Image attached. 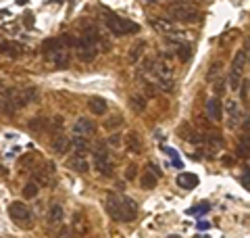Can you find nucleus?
I'll return each instance as SVG.
<instances>
[{
	"label": "nucleus",
	"mask_w": 250,
	"mask_h": 238,
	"mask_svg": "<svg viewBox=\"0 0 250 238\" xmlns=\"http://www.w3.org/2000/svg\"><path fill=\"white\" fill-rule=\"evenodd\" d=\"M106 213L117 221H131L138 215V205L134 198L111 192L106 196Z\"/></svg>",
	"instance_id": "nucleus-1"
},
{
	"label": "nucleus",
	"mask_w": 250,
	"mask_h": 238,
	"mask_svg": "<svg viewBox=\"0 0 250 238\" xmlns=\"http://www.w3.org/2000/svg\"><path fill=\"white\" fill-rule=\"evenodd\" d=\"M103 40V36H100V31L94 27V25H88L83 29L82 38L75 42V48H77V57H80L82 61H94L98 54V42Z\"/></svg>",
	"instance_id": "nucleus-2"
},
{
	"label": "nucleus",
	"mask_w": 250,
	"mask_h": 238,
	"mask_svg": "<svg viewBox=\"0 0 250 238\" xmlns=\"http://www.w3.org/2000/svg\"><path fill=\"white\" fill-rule=\"evenodd\" d=\"M103 21H104V27L111 31L115 36H127V34H136L140 29L134 21L125 19V17H119L111 11H103Z\"/></svg>",
	"instance_id": "nucleus-3"
},
{
	"label": "nucleus",
	"mask_w": 250,
	"mask_h": 238,
	"mask_svg": "<svg viewBox=\"0 0 250 238\" xmlns=\"http://www.w3.org/2000/svg\"><path fill=\"white\" fill-rule=\"evenodd\" d=\"M92 157H94L92 159L94 169H96L100 176L111 178L115 173V165H113V159H111V153H108L106 142H98V144H94V155Z\"/></svg>",
	"instance_id": "nucleus-4"
},
{
	"label": "nucleus",
	"mask_w": 250,
	"mask_h": 238,
	"mask_svg": "<svg viewBox=\"0 0 250 238\" xmlns=\"http://www.w3.org/2000/svg\"><path fill=\"white\" fill-rule=\"evenodd\" d=\"M44 50L48 52V57L54 61V65L67 67L69 65V48L65 44V40H48L44 44Z\"/></svg>",
	"instance_id": "nucleus-5"
},
{
	"label": "nucleus",
	"mask_w": 250,
	"mask_h": 238,
	"mask_svg": "<svg viewBox=\"0 0 250 238\" xmlns=\"http://www.w3.org/2000/svg\"><path fill=\"white\" fill-rule=\"evenodd\" d=\"M169 13H171V17L179 23H190L198 17V9H196V4H192V2H171Z\"/></svg>",
	"instance_id": "nucleus-6"
},
{
	"label": "nucleus",
	"mask_w": 250,
	"mask_h": 238,
	"mask_svg": "<svg viewBox=\"0 0 250 238\" xmlns=\"http://www.w3.org/2000/svg\"><path fill=\"white\" fill-rule=\"evenodd\" d=\"M9 215L15 224H19L21 228H31V221H34V215H31V209L25 203L15 201L9 205Z\"/></svg>",
	"instance_id": "nucleus-7"
},
{
	"label": "nucleus",
	"mask_w": 250,
	"mask_h": 238,
	"mask_svg": "<svg viewBox=\"0 0 250 238\" xmlns=\"http://www.w3.org/2000/svg\"><path fill=\"white\" fill-rule=\"evenodd\" d=\"M246 48L244 50H238L236 52V57H233V61H231V69H229V88L231 90H238L240 88V79H242V71H244V67H246V61H248V57H246Z\"/></svg>",
	"instance_id": "nucleus-8"
},
{
	"label": "nucleus",
	"mask_w": 250,
	"mask_h": 238,
	"mask_svg": "<svg viewBox=\"0 0 250 238\" xmlns=\"http://www.w3.org/2000/svg\"><path fill=\"white\" fill-rule=\"evenodd\" d=\"M96 132V125L92 123V119L88 117H80L73 123V136H82V138H92Z\"/></svg>",
	"instance_id": "nucleus-9"
},
{
	"label": "nucleus",
	"mask_w": 250,
	"mask_h": 238,
	"mask_svg": "<svg viewBox=\"0 0 250 238\" xmlns=\"http://www.w3.org/2000/svg\"><path fill=\"white\" fill-rule=\"evenodd\" d=\"M225 113H228V128L233 130L240 123V119H242V111L238 107V102L236 100H229L228 105H225Z\"/></svg>",
	"instance_id": "nucleus-10"
},
{
	"label": "nucleus",
	"mask_w": 250,
	"mask_h": 238,
	"mask_svg": "<svg viewBox=\"0 0 250 238\" xmlns=\"http://www.w3.org/2000/svg\"><path fill=\"white\" fill-rule=\"evenodd\" d=\"M34 176H36V184L52 186V182H54V165L52 163H46V169H38Z\"/></svg>",
	"instance_id": "nucleus-11"
},
{
	"label": "nucleus",
	"mask_w": 250,
	"mask_h": 238,
	"mask_svg": "<svg viewBox=\"0 0 250 238\" xmlns=\"http://www.w3.org/2000/svg\"><path fill=\"white\" fill-rule=\"evenodd\" d=\"M152 25L154 29H159L161 34H165V36H175L179 27H177V23L175 21H169V19H152Z\"/></svg>",
	"instance_id": "nucleus-12"
},
{
	"label": "nucleus",
	"mask_w": 250,
	"mask_h": 238,
	"mask_svg": "<svg viewBox=\"0 0 250 238\" xmlns=\"http://www.w3.org/2000/svg\"><path fill=\"white\" fill-rule=\"evenodd\" d=\"M67 167L73 169L75 173H88L90 171V163H88V159H85L83 155H73L67 161Z\"/></svg>",
	"instance_id": "nucleus-13"
},
{
	"label": "nucleus",
	"mask_w": 250,
	"mask_h": 238,
	"mask_svg": "<svg viewBox=\"0 0 250 238\" xmlns=\"http://www.w3.org/2000/svg\"><path fill=\"white\" fill-rule=\"evenodd\" d=\"M123 140H125V146H127L134 155H140V153L144 150V142H142V138H140L138 132H129Z\"/></svg>",
	"instance_id": "nucleus-14"
},
{
	"label": "nucleus",
	"mask_w": 250,
	"mask_h": 238,
	"mask_svg": "<svg viewBox=\"0 0 250 238\" xmlns=\"http://www.w3.org/2000/svg\"><path fill=\"white\" fill-rule=\"evenodd\" d=\"M207 115H208V119H213V121H221V117H223L221 100H219V98H210L207 102Z\"/></svg>",
	"instance_id": "nucleus-15"
},
{
	"label": "nucleus",
	"mask_w": 250,
	"mask_h": 238,
	"mask_svg": "<svg viewBox=\"0 0 250 238\" xmlns=\"http://www.w3.org/2000/svg\"><path fill=\"white\" fill-rule=\"evenodd\" d=\"M88 109L92 111V115H104L108 111V102L104 98H100V96H92L88 100Z\"/></svg>",
	"instance_id": "nucleus-16"
},
{
	"label": "nucleus",
	"mask_w": 250,
	"mask_h": 238,
	"mask_svg": "<svg viewBox=\"0 0 250 238\" xmlns=\"http://www.w3.org/2000/svg\"><path fill=\"white\" fill-rule=\"evenodd\" d=\"M146 105H148V100H146V96H142V92H134L129 96V107L134 109V113H144Z\"/></svg>",
	"instance_id": "nucleus-17"
},
{
	"label": "nucleus",
	"mask_w": 250,
	"mask_h": 238,
	"mask_svg": "<svg viewBox=\"0 0 250 238\" xmlns=\"http://www.w3.org/2000/svg\"><path fill=\"white\" fill-rule=\"evenodd\" d=\"M196 184H198V178L194 176V173H179V176H177V186H179V188L192 190Z\"/></svg>",
	"instance_id": "nucleus-18"
},
{
	"label": "nucleus",
	"mask_w": 250,
	"mask_h": 238,
	"mask_svg": "<svg viewBox=\"0 0 250 238\" xmlns=\"http://www.w3.org/2000/svg\"><path fill=\"white\" fill-rule=\"evenodd\" d=\"M144 48H146V42H144V40H138V42L129 48V54H127V57H129V63H138L140 57H142Z\"/></svg>",
	"instance_id": "nucleus-19"
},
{
	"label": "nucleus",
	"mask_w": 250,
	"mask_h": 238,
	"mask_svg": "<svg viewBox=\"0 0 250 238\" xmlns=\"http://www.w3.org/2000/svg\"><path fill=\"white\" fill-rule=\"evenodd\" d=\"M175 54L179 57V61H182V63L190 61V57H192V46L188 44V42H177V46H175Z\"/></svg>",
	"instance_id": "nucleus-20"
},
{
	"label": "nucleus",
	"mask_w": 250,
	"mask_h": 238,
	"mask_svg": "<svg viewBox=\"0 0 250 238\" xmlns=\"http://www.w3.org/2000/svg\"><path fill=\"white\" fill-rule=\"evenodd\" d=\"M61 219H62V207L59 203L50 205V209H48V224L57 226V224H61Z\"/></svg>",
	"instance_id": "nucleus-21"
},
{
	"label": "nucleus",
	"mask_w": 250,
	"mask_h": 238,
	"mask_svg": "<svg viewBox=\"0 0 250 238\" xmlns=\"http://www.w3.org/2000/svg\"><path fill=\"white\" fill-rule=\"evenodd\" d=\"M52 150L59 153V155H65L69 150V140L65 136H54L52 138Z\"/></svg>",
	"instance_id": "nucleus-22"
},
{
	"label": "nucleus",
	"mask_w": 250,
	"mask_h": 238,
	"mask_svg": "<svg viewBox=\"0 0 250 238\" xmlns=\"http://www.w3.org/2000/svg\"><path fill=\"white\" fill-rule=\"evenodd\" d=\"M221 69H223V65L221 63H213V65H210V69H208V73H207V79L210 84H215V82H219V79H221Z\"/></svg>",
	"instance_id": "nucleus-23"
},
{
	"label": "nucleus",
	"mask_w": 250,
	"mask_h": 238,
	"mask_svg": "<svg viewBox=\"0 0 250 238\" xmlns=\"http://www.w3.org/2000/svg\"><path fill=\"white\" fill-rule=\"evenodd\" d=\"M73 146H75V150H77V155H83L85 150L92 148L90 140H88V138H82V136H73Z\"/></svg>",
	"instance_id": "nucleus-24"
},
{
	"label": "nucleus",
	"mask_w": 250,
	"mask_h": 238,
	"mask_svg": "<svg viewBox=\"0 0 250 238\" xmlns=\"http://www.w3.org/2000/svg\"><path fill=\"white\" fill-rule=\"evenodd\" d=\"M156 182H159V178H156L152 171H144V173H142V188L150 190V188L156 186Z\"/></svg>",
	"instance_id": "nucleus-25"
},
{
	"label": "nucleus",
	"mask_w": 250,
	"mask_h": 238,
	"mask_svg": "<svg viewBox=\"0 0 250 238\" xmlns=\"http://www.w3.org/2000/svg\"><path fill=\"white\" fill-rule=\"evenodd\" d=\"M73 230L77 234H85V232H88V226H85V219H83L82 213H77V215L73 217Z\"/></svg>",
	"instance_id": "nucleus-26"
},
{
	"label": "nucleus",
	"mask_w": 250,
	"mask_h": 238,
	"mask_svg": "<svg viewBox=\"0 0 250 238\" xmlns=\"http://www.w3.org/2000/svg\"><path fill=\"white\" fill-rule=\"evenodd\" d=\"M38 190H40V186H38L36 182H27V184L23 186V198H36Z\"/></svg>",
	"instance_id": "nucleus-27"
},
{
	"label": "nucleus",
	"mask_w": 250,
	"mask_h": 238,
	"mask_svg": "<svg viewBox=\"0 0 250 238\" xmlns=\"http://www.w3.org/2000/svg\"><path fill=\"white\" fill-rule=\"evenodd\" d=\"M121 123H123V117H121V115H113V117H108V119H106L104 128H106V130H117Z\"/></svg>",
	"instance_id": "nucleus-28"
},
{
	"label": "nucleus",
	"mask_w": 250,
	"mask_h": 238,
	"mask_svg": "<svg viewBox=\"0 0 250 238\" xmlns=\"http://www.w3.org/2000/svg\"><path fill=\"white\" fill-rule=\"evenodd\" d=\"M121 144H123V138L119 136V134H113V136L106 140V146H113V148H119Z\"/></svg>",
	"instance_id": "nucleus-29"
},
{
	"label": "nucleus",
	"mask_w": 250,
	"mask_h": 238,
	"mask_svg": "<svg viewBox=\"0 0 250 238\" xmlns=\"http://www.w3.org/2000/svg\"><path fill=\"white\" fill-rule=\"evenodd\" d=\"M165 153H167V155H171V159H173V165H175V167H182V159H179V153H177V150H173V148H165Z\"/></svg>",
	"instance_id": "nucleus-30"
},
{
	"label": "nucleus",
	"mask_w": 250,
	"mask_h": 238,
	"mask_svg": "<svg viewBox=\"0 0 250 238\" xmlns=\"http://www.w3.org/2000/svg\"><path fill=\"white\" fill-rule=\"evenodd\" d=\"M136 173H138V165H136V163H129L127 171H125V180H134Z\"/></svg>",
	"instance_id": "nucleus-31"
},
{
	"label": "nucleus",
	"mask_w": 250,
	"mask_h": 238,
	"mask_svg": "<svg viewBox=\"0 0 250 238\" xmlns=\"http://www.w3.org/2000/svg\"><path fill=\"white\" fill-rule=\"evenodd\" d=\"M0 52H6V54H13V57H15V54H17L19 50L15 48L13 44H9V42H6V44H0Z\"/></svg>",
	"instance_id": "nucleus-32"
},
{
	"label": "nucleus",
	"mask_w": 250,
	"mask_h": 238,
	"mask_svg": "<svg viewBox=\"0 0 250 238\" xmlns=\"http://www.w3.org/2000/svg\"><path fill=\"white\" fill-rule=\"evenodd\" d=\"M240 155L248 157V136H244V138H242V142H240Z\"/></svg>",
	"instance_id": "nucleus-33"
},
{
	"label": "nucleus",
	"mask_w": 250,
	"mask_h": 238,
	"mask_svg": "<svg viewBox=\"0 0 250 238\" xmlns=\"http://www.w3.org/2000/svg\"><path fill=\"white\" fill-rule=\"evenodd\" d=\"M240 94H242V100H248V79H244V82H242Z\"/></svg>",
	"instance_id": "nucleus-34"
},
{
	"label": "nucleus",
	"mask_w": 250,
	"mask_h": 238,
	"mask_svg": "<svg viewBox=\"0 0 250 238\" xmlns=\"http://www.w3.org/2000/svg\"><path fill=\"white\" fill-rule=\"evenodd\" d=\"M242 184H244L246 190H250V178H248V171L242 173Z\"/></svg>",
	"instance_id": "nucleus-35"
},
{
	"label": "nucleus",
	"mask_w": 250,
	"mask_h": 238,
	"mask_svg": "<svg viewBox=\"0 0 250 238\" xmlns=\"http://www.w3.org/2000/svg\"><path fill=\"white\" fill-rule=\"evenodd\" d=\"M198 228H200V230H207V228H208V224H207V221H200Z\"/></svg>",
	"instance_id": "nucleus-36"
},
{
	"label": "nucleus",
	"mask_w": 250,
	"mask_h": 238,
	"mask_svg": "<svg viewBox=\"0 0 250 238\" xmlns=\"http://www.w3.org/2000/svg\"><path fill=\"white\" fill-rule=\"evenodd\" d=\"M57 238H71V236H69V232H67V230H65V232H62L61 236H57Z\"/></svg>",
	"instance_id": "nucleus-37"
},
{
	"label": "nucleus",
	"mask_w": 250,
	"mask_h": 238,
	"mask_svg": "<svg viewBox=\"0 0 250 238\" xmlns=\"http://www.w3.org/2000/svg\"><path fill=\"white\" fill-rule=\"evenodd\" d=\"M169 238H179V236H169Z\"/></svg>",
	"instance_id": "nucleus-38"
}]
</instances>
